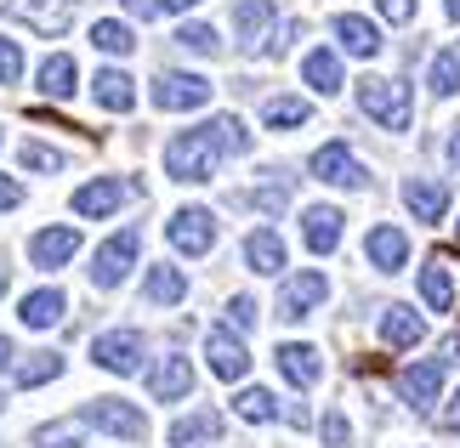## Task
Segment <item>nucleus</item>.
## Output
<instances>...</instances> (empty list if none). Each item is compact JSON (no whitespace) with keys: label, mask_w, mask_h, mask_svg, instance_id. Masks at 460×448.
<instances>
[{"label":"nucleus","mask_w":460,"mask_h":448,"mask_svg":"<svg viewBox=\"0 0 460 448\" xmlns=\"http://www.w3.org/2000/svg\"><path fill=\"white\" fill-rule=\"evenodd\" d=\"M217 142H210V131L199 125V131H182V136H171V148H165V171L176 176V182H210L217 176Z\"/></svg>","instance_id":"1"},{"label":"nucleus","mask_w":460,"mask_h":448,"mask_svg":"<svg viewBox=\"0 0 460 448\" xmlns=\"http://www.w3.org/2000/svg\"><path fill=\"white\" fill-rule=\"evenodd\" d=\"M358 109L376 119V125H386V131H403V125H410V92H403L398 80L364 75L358 80Z\"/></svg>","instance_id":"2"},{"label":"nucleus","mask_w":460,"mask_h":448,"mask_svg":"<svg viewBox=\"0 0 460 448\" xmlns=\"http://www.w3.org/2000/svg\"><path fill=\"white\" fill-rule=\"evenodd\" d=\"M80 420H85V426H97V432H109V437H126V443H143V437H148L143 408H131V403H119V398H97V403H85V408H80Z\"/></svg>","instance_id":"3"},{"label":"nucleus","mask_w":460,"mask_h":448,"mask_svg":"<svg viewBox=\"0 0 460 448\" xmlns=\"http://www.w3.org/2000/svg\"><path fill=\"white\" fill-rule=\"evenodd\" d=\"M165 239L182 250V256H205V250L217 244V216H210L205 205H188L165 222Z\"/></svg>","instance_id":"4"},{"label":"nucleus","mask_w":460,"mask_h":448,"mask_svg":"<svg viewBox=\"0 0 460 448\" xmlns=\"http://www.w3.org/2000/svg\"><path fill=\"white\" fill-rule=\"evenodd\" d=\"M137 227H126V233H114L109 244L97 250V261H92V284L97 290H114V284H126V273L137 267Z\"/></svg>","instance_id":"5"},{"label":"nucleus","mask_w":460,"mask_h":448,"mask_svg":"<svg viewBox=\"0 0 460 448\" xmlns=\"http://www.w3.org/2000/svg\"><path fill=\"white\" fill-rule=\"evenodd\" d=\"M92 357H97V369H109V374H137L143 369V335L137 329H109V335L92 340Z\"/></svg>","instance_id":"6"},{"label":"nucleus","mask_w":460,"mask_h":448,"mask_svg":"<svg viewBox=\"0 0 460 448\" xmlns=\"http://www.w3.org/2000/svg\"><path fill=\"white\" fill-rule=\"evenodd\" d=\"M205 102H210V80H199V75H159L154 80V109H165V114L205 109Z\"/></svg>","instance_id":"7"},{"label":"nucleus","mask_w":460,"mask_h":448,"mask_svg":"<svg viewBox=\"0 0 460 448\" xmlns=\"http://www.w3.org/2000/svg\"><path fill=\"white\" fill-rule=\"evenodd\" d=\"M313 176L330 188H364V165L347 154V142H324V148L313 154Z\"/></svg>","instance_id":"8"},{"label":"nucleus","mask_w":460,"mask_h":448,"mask_svg":"<svg viewBox=\"0 0 460 448\" xmlns=\"http://www.w3.org/2000/svg\"><path fill=\"white\" fill-rule=\"evenodd\" d=\"M205 357H210V374H222V381H244V369H251V352H244V340L234 329H210Z\"/></svg>","instance_id":"9"},{"label":"nucleus","mask_w":460,"mask_h":448,"mask_svg":"<svg viewBox=\"0 0 460 448\" xmlns=\"http://www.w3.org/2000/svg\"><path fill=\"white\" fill-rule=\"evenodd\" d=\"M6 17H17V23H29L40 34H63L75 6H68V0H6Z\"/></svg>","instance_id":"10"},{"label":"nucleus","mask_w":460,"mask_h":448,"mask_svg":"<svg viewBox=\"0 0 460 448\" xmlns=\"http://www.w3.org/2000/svg\"><path fill=\"white\" fill-rule=\"evenodd\" d=\"M75 250H80V227H40L29 239V261L34 267H63V261H75Z\"/></svg>","instance_id":"11"},{"label":"nucleus","mask_w":460,"mask_h":448,"mask_svg":"<svg viewBox=\"0 0 460 448\" xmlns=\"http://www.w3.org/2000/svg\"><path fill=\"white\" fill-rule=\"evenodd\" d=\"M324 295H330L324 273H296V278L285 284V295H279V318H290V324H296V318H307Z\"/></svg>","instance_id":"12"},{"label":"nucleus","mask_w":460,"mask_h":448,"mask_svg":"<svg viewBox=\"0 0 460 448\" xmlns=\"http://www.w3.org/2000/svg\"><path fill=\"white\" fill-rule=\"evenodd\" d=\"M234 23H239V40L251 51H268V40H273V0H234Z\"/></svg>","instance_id":"13"},{"label":"nucleus","mask_w":460,"mask_h":448,"mask_svg":"<svg viewBox=\"0 0 460 448\" xmlns=\"http://www.w3.org/2000/svg\"><path fill=\"white\" fill-rule=\"evenodd\" d=\"M364 256H369V267H381V273H398V267L410 261V239H403V227H369Z\"/></svg>","instance_id":"14"},{"label":"nucleus","mask_w":460,"mask_h":448,"mask_svg":"<svg viewBox=\"0 0 460 448\" xmlns=\"http://www.w3.org/2000/svg\"><path fill=\"white\" fill-rule=\"evenodd\" d=\"M302 239H307L313 256H330V250L341 244V210H335V205H313L302 216Z\"/></svg>","instance_id":"15"},{"label":"nucleus","mask_w":460,"mask_h":448,"mask_svg":"<svg viewBox=\"0 0 460 448\" xmlns=\"http://www.w3.org/2000/svg\"><path fill=\"white\" fill-rule=\"evenodd\" d=\"M126 182L119 176H97V182H85L75 193V216H109V210H119V199H126Z\"/></svg>","instance_id":"16"},{"label":"nucleus","mask_w":460,"mask_h":448,"mask_svg":"<svg viewBox=\"0 0 460 448\" xmlns=\"http://www.w3.org/2000/svg\"><path fill=\"white\" fill-rule=\"evenodd\" d=\"M335 40H341V51H352V57H376V51H381V29L369 23V17H358V12H341V17H335Z\"/></svg>","instance_id":"17"},{"label":"nucleus","mask_w":460,"mask_h":448,"mask_svg":"<svg viewBox=\"0 0 460 448\" xmlns=\"http://www.w3.org/2000/svg\"><path fill=\"white\" fill-rule=\"evenodd\" d=\"M148 391H154L159 403L188 398V391H193V364H188V357H165V364L148 374Z\"/></svg>","instance_id":"18"},{"label":"nucleus","mask_w":460,"mask_h":448,"mask_svg":"<svg viewBox=\"0 0 460 448\" xmlns=\"http://www.w3.org/2000/svg\"><path fill=\"white\" fill-rule=\"evenodd\" d=\"M279 374H285L290 386H313L318 374H324V364H318L313 347H302V340H285V347H279Z\"/></svg>","instance_id":"19"},{"label":"nucleus","mask_w":460,"mask_h":448,"mask_svg":"<svg viewBox=\"0 0 460 448\" xmlns=\"http://www.w3.org/2000/svg\"><path fill=\"white\" fill-rule=\"evenodd\" d=\"M420 301H427L432 312H449L455 307V284H449V256H432L420 267Z\"/></svg>","instance_id":"20"},{"label":"nucleus","mask_w":460,"mask_h":448,"mask_svg":"<svg viewBox=\"0 0 460 448\" xmlns=\"http://www.w3.org/2000/svg\"><path fill=\"white\" fill-rule=\"evenodd\" d=\"M92 97H97L109 114H131V102H137L131 75H126V68H102V75L92 80Z\"/></svg>","instance_id":"21"},{"label":"nucleus","mask_w":460,"mask_h":448,"mask_svg":"<svg viewBox=\"0 0 460 448\" xmlns=\"http://www.w3.org/2000/svg\"><path fill=\"white\" fill-rule=\"evenodd\" d=\"M403 205L415 210V222H444L449 188H444V182H403Z\"/></svg>","instance_id":"22"},{"label":"nucleus","mask_w":460,"mask_h":448,"mask_svg":"<svg viewBox=\"0 0 460 448\" xmlns=\"http://www.w3.org/2000/svg\"><path fill=\"white\" fill-rule=\"evenodd\" d=\"M398 386H403V398H410L415 408H427L438 403V386H444V364H410L398 374Z\"/></svg>","instance_id":"23"},{"label":"nucleus","mask_w":460,"mask_h":448,"mask_svg":"<svg viewBox=\"0 0 460 448\" xmlns=\"http://www.w3.org/2000/svg\"><path fill=\"white\" fill-rule=\"evenodd\" d=\"M217 437H222V415H210V408H199V415H188V420L171 426V448H205Z\"/></svg>","instance_id":"24"},{"label":"nucleus","mask_w":460,"mask_h":448,"mask_svg":"<svg viewBox=\"0 0 460 448\" xmlns=\"http://www.w3.org/2000/svg\"><path fill=\"white\" fill-rule=\"evenodd\" d=\"M302 80L313 85V92L335 97V92H341V57H335V51H324V46L307 51V57H302Z\"/></svg>","instance_id":"25"},{"label":"nucleus","mask_w":460,"mask_h":448,"mask_svg":"<svg viewBox=\"0 0 460 448\" xmlns=\"http://www.w3.org/2000/svg\"><path fill=\"white\" fill-rule=\"evenodd\" d=\"M63 307H68V301H63V290H34V295H23V301H17V318H23L29 329H51V324L63 318Z\"/></svg>","instance_id":"26"},{"label":"nucleus","mask_w":460,"mask_h":448,"mask_svg":"<svg viewBox=\"0 0 460 448\" xmlns=\"http://www.w3.org/2000/svg\"><path fill=\"white\" fill-rule=\"evenodd\" d=\"M244 261H251L256 273H279V267H285V239H279L273 227H256L251 239H244Z\"/></svg>","instance_id":"27"},{"label":"nucleus","mask_w":460,"mask_h":448,"mask_svg":"<svg viewBox=\"0 0 460 448\" xmlns=\"http://www.w3.org/2000/svg\"><path fill=\"white\" fill-rule=\"evenodd\" d=\"M420 335H427V324H420L410 307H386L381 312V340L386 347H420Z\"/></svg>","instance_id":"28"},{"label":"nucleus","mask_w":460,"mask_h":448,"mask_svg":"<svg viewBox=\"0 0 460 448\" xmlns=\"http://www.w3.org/2000/svg\"><path fill=\"white\" fill-rule=\"evenodd\" d=\"M143 290H148V301H154V307H176V301L188 295V278H182V267H154Z\"/></svg>","instance_id":"29"},{"label":"nucleus","mask_w":460,"mask_h":448,"mask_svg":"<svg viewBox=\"0 0 460 448\" xmlns=\"http://www.w3.org/2000/svg\"><path fill=\"white\" fill-rule=\"evenodd\" d=\"M75 80H80V68H75V57H46L40 63V92L46 97H75Z\"/></svg>","instance_id":"30"},{"label":"nucleus","mask_w":460,"mask_h":448,"mask_svg":"<svg viewBox=\"0 0 460 448\" xmlns=\"http://www.w3.org/2000/svg\"><path fill=\"white\" fill-rule=\"evenodd\" d=\"M34 448H85V420H46V426H34Z\"/></svg>","instance_id":"31"},{"label":"nucleus","mask_w":460,"mask_h":448,"mask_svg":"<svg viewBox=\"0 0 460 448\" xmlns=\"http://www.w3.org/2000/svg\"><path fill=\"white\" fill-rule=\"evenodd\" d=\"M92 46L109 51V57H126V51H137V34L119 17H102V23H92Z\"/></svg>","instance_id":"32"},{"label":"nucleus","mask_w":460,"mask_h":448,"mask_svg":"<svg viewBox=\"0 0 460 448\" xmlns=\"http://www.w3.org/2000/svg\"><path fill=\"white\" fill-rule=\"evenodd\" d=\"M427 80H432L438 97H455V92H460V40L444 46V51L432 57V75H427Z\"/></svg>","instance_id":"33"},{"label":"nucleus","mask_w":460,"mask_h":448,"mask_svg":"<svg viewBox=\"0 0 460 448\" xmlns=\"http://www.w3.org/2000/svg\"><path fill=\"white\" fill-rule=\"evenodd\" d=\"M234 408H239V420H251V426H268V420H279V403H273V391H261V386H244L239 398H234Z\"/></svg>","instance_id":"34"},{"label":"nucleus","mask_w":460,"mask_h":448,"mask_svg":"<svg viewBox=\"0 0 460 448\" xmlns=\"http://www.w3.org/2000/svg\"><path fill=\"white\" fill-rule=\"evenodd\" d=\"M63 374V357L58 352H29L23 364H17V386H46Z\"/></svg>","instance_id":"35"},{"label":"nucleus","mask_w":460,"mask_h":448,"mask_svg":"<svg viewBox=\"0 0 460 448\" xmlns=\"http://www.w3.org/2000/svg\"><path fill=\"white\" fill-rule=\"evenodd\" d=\"M205 131H210V142H217L222 154H244V148H251V131H244L234 114H217V119L205 125Z\"/></svg>","instance_id":"36"},{"label":"nucleus","mask_w":460,"mask_h":448,"mask_svg":"<svg viewBox=\"0 0 460 448\" xmlns=\"http://www.w3.org/2000/svg\"><path fill=\"white\" fill-rule=\"evenodd\" d=\"M307 114H313V109H307L302 97H273L268 109H261V119H268L273 131H285V125H307Z\"/></svg>","instance_id":"37"},{"label":"nucleus","mask_w":460,"mask_h":448,"mask_svg":"<svg viewBox=\"0 0 460 448\" xmlns=\"http://www.w3.org/2000/svg\"><path fill=\"white\" fill-rule=\"evenodd\" d=\"M176 46L199 51V57H217V51H222V40H217V29H210V23H182V29H176Z\"/></svg>","instance_id":"38"},{"label":"nucleus","mask_w":460,"mask_h":448,"mask_svg":"<svg viewBox=\"0 0 460 448\" xmlns=\"http://www.w3.org/2000/svg\"><path fill=\"white\" fill-rule=\"evenodd\" d=\"M17 159H23V171H63V154L46 148V142H23Z\"/></svg>","instance_id":"39"},{"label":"nucleus","mask_w":460,"mask_h":448,"mask_svg":"<svg viewBox=\"0 0 460 448\" xmlns=\"http://www.w3.org/2000/svg\"><path fill=\"white\" fill-rule=\"evenodd\" d=\"M17 80H23V51H17V40L0 34V85H17Z\"/></svg>","instance_id":"40"},{"label":"nucleus","mask_w":460,"mask_h":448,"mask_svg":"<svg viewBox=\"0 0 460 448\" xmlns=\"http://www.w3.org/2000/svg\"><path fill=\"white\" fill-rule=\"evenodd\" d=\"M318 432H324V443H330V448H352V426H347V415H341V408H330Z\"/></svg>","instance_id":"41"},{"label":"nucleus","mask_w":460,"mask_h":448,"mask_svg":"<svg viewBox=\"0 0 460 448\" xmlns=\"http://www.w3.org/2000/svg\"><path fill=\"white\" fill-rule=\"evenodd\" d=\"M227 324L251 329V324H256V301H251V295H234V301H227Z\"/></svg>","instance_id":"42"},{"label":"nucleus","mask_w":460,"mask_h":448,"mask_svg":"<svg viewBox=\"0 0 460 448\" xmlns=\"http://www.w3.org/2000/svg\"><path fill=\"white\" fill-rule=\"evenodd\" d=\"M376 6H381L386 23H410V17H415V0H376Z\"/></svg>","instance_id":"43"},{"label":"nucleus","mask_w":460,"mask_h":448,"mask_svg":"<svg viewBox=\"0 0 460 448\" xmlns=\"http://www.w3.org/2000/svg\"><path fill=\"white\" fill-rule=\"evenodd\" d=\"M251 199H256L261 210H285V199H290V188H285V182H273V188H261V193H251Z\"/></svg>","instance_id":"44"},{"label":"nucleus","mask_w":460,"mask_h":448,"mask_svg":"<svg viewBox=\"0 0 460 448\" xmlns=\"http://www.w3.org/2000/svg\"><path fill=\"white\" fill-rule=\"evenodd\" d=\"M17 205H23V188L12 176H0V210H17Z\"/></svg>","instance_id":"45"},{"label":"nucleus","mask_w":460,"mask_h":448,"mask_svg":"<svg viewBox=\"0 0 460 448\" xmlns=\"http://www.w3.org/2000/svg\"><path fill=\"white\" fill-rule=\"evenodd\" d=\"M438 426H444V432H460V391L449 398V408H444V415H438Z\"/></svg>","instance_id":"46"},{"label":"nucleus","mask_w":460,"mask_h":448,"mask_svg":"<svg viewBox=\"0 0 460 448\" xmlns=\"http://www.w3.org/2000/svg\"><path fill=\"white\" fill-rule=\"evenodd\" d=\"M188 6H199V0H154V12H188Z\"/></svg>","instance_id":"47"},{"label":"nucleus","mask_w":460,"mask_h":448,"mask_svg":"<svg viewBox=\"0 0 460 448\" xmlns=\"http://www.w3.org/2000/svg\"><path fill=\"white\" fill-rule=\"evenodd\" d=\"M126 12H137V17H154V0H126Z\"/></svg>","instance_id":"48"},{"label":"nucleus","mask_w":460,"mask_h":448,"mask_svg":"<svg viewBox=\"0 0 460 448\" xmlns=\"http://www.w3.org/2000/svg\"><path fill=\"white\" fill-rule=\"evenodd\" d=\"M444 357H449V364H460V335H449V340H444Z\"/></svg>","instance_id":"49"},{"label":"nucleus","mask_w":460,"mask_h":448,"mask_svg":"<svg viewBox=\"0 0 460 448\" xmlns=\"http://www.w3.org/2000/svg\"><path fill=\"white\" fill-rule=\"evenodd\" d=\"M0 369H12V340L0 335Z\"/></svg>","instance_id":"50"},{"label":"nucleus","mask_w":460,"mask_h":448,"mask_svg":"<svg viewBox=\"0 0 460 448\" xmlns=\"http://www.w3.org/2000/svg\"><path fill=\"white\" fill-rule=\"evenodd\" d=\"M449 159L460 165V125H455V136H449Z\"/></svg>","instance_id":"51"},{"label":"nucleus","mask_w":460,"mask_h":448,"mask_svg":"<svg viewBox=\"0 0 460 448\" xmlns=\"http://www.w3.org/2000/svg\"><path fill=\"white\" fill-rule=\"evenodd\" d=\"M444 6H449V17H460V0H444Z\"/></svg>","instance_id":"52"},{"label":"nucleus","mask_w":460,"mask_h":448,"mask_svg":"<svg viewBox=\"0 0 460 448\" xmlns=\"http://www.w3.org/2000/svg\"><path fill=\"white\" fill-rule=\"evenodd\" d=\"M0 295H6V267H0Z\"/></svg>","instance_id":"53"},{"label":"nucleus","mask_w":460,"mask_h":448,"mask_svg":"<svg viewBox=\"0 0 460 448\" xmlns=\"http://www.w3.org/2000/svg\"><path fill=\"white\" fill-rule=\"evenodd\" d=\"M68 6H75V0H68Z\"/></svg>","instance_id":"54"}]
</instances>
